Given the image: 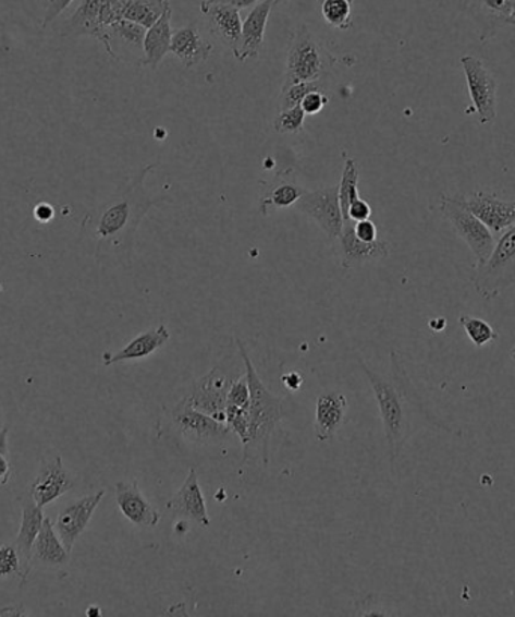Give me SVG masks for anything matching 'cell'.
Here are the masks:
<instances>
[{"label": "cell", "mask_w": 515, "mask_h": 617, "mask_svg": "<svg viewBox=\"0 0 515 617\" xmlns=\"http://www.w3.org/2000/svg\"><path fill=\"white\" fill-rule=\"evenodd\" d=\"M156 167L157 164L145 165L127 184L85 216L82 233L93 243L96 257L130 258L132 255L140 222L151 208L168 199L164 196L152 198L145 191V177Z\"/></svg>", "instance_id": "cell-1"}, {"label": "cell", "mask_w": 515, "mask_h": 617, "mask_svg": "<svg viewBox=\"0 0 515 617\" xmlns=\"http://www.w3.org/2000/svg\"><path fill=\"white\" fill-rule=\"evenodd\" d=\"M359 365L365 376L368 377L369 384H371L381 422H383L389 455H391L392 461H395V459H398L408 436H410L412 426L408 408L412 407L413 402L406 387H404L403 376H400L403 367L396 360L395 353H392V365L396 375L393 380L373 372L360 358Z\"/></svg>", "instance_id": "cell-2"}, {"label": "cell", "mask_w": 515, "mask_h": 617, "mask_svg": "<svg viewBox=\"0 0 515 617\" xmlns=\"http://www.w3.org/2000/svg\"><path fill=\"white\" fill-rule=\"evenodd\" d=\"M238 346L240 355L246 367L247 383L250 388L249 407H247V423H249V444H261L262 459L269 462V446L271 434L282 419V402L273 392L267 390L266 385L259 379L257 368L252 364L246 346L240 338L235 340Z\"/></svg>", "instance_id": "cell-3"}, {"label": "cell", "mask_w": 515, "mask_h": 617, "mask_svg": "<svg viewBox=\"0 0 515 617\" xmlns=\"http://www.w3.org/2000/svg\"><path fill=\"white\" fill-rule=\"evenodd\" d=\"M333 58L306 25L297 26L290 38L285 82L282 88L301 82H318L328 76Z\"/></svg>", "instance_id": "cell-4"}, {"label": "cell", "mask_w": 515, "mask_h": 617, "mask_svg": "<svg viewBox=\"0 0 515 617\" xmlns=\"http://www.w3.org/2000/svg\"><path fill=\"white\" fill-rule=\"evenodd\" d=\"M471 285L487 301L515 286V223L502 233L489 261L477 266L471 275Z\"/></svg>", "instance_id": "cell-5"}, {"label": "cell", "mask_w": 515, "mask_h": 617, "mask_svg": "<svg viewBox=\"0 0 515 617\" xmlns=\"http://www.w3.org/2000/svg\"><path fill=\"white\" fill-rule=\"evenodd\" d=\"M440 211L454 227V230L462 235L464 242L469 245L471 253L477 257L478 265L489 261L496 245L494 234L479 221L477 216L471 214L466 196L443 195L440 198Z\"/></svg>", "instance_id": "cell-6"}, {"label": "cell", "mask_w": 515, "mask_h": 617, "mask_svg": "<svg viewBox=\"0 0 515 617\" xmlns=\"http://www.w3.org/2000/svg\"><path fill=\"white\" fill-rule=\"evenodd\" d=\"M169 419L174 430L187 441L222 446L230 441L232 435L226 423H220L213 416L195 410L187 396L172 408Z\"/></svg>", "instance_id": "cell-7"}, {"label": "cell", "mask_w": 515, "mask_h": 617, "mask_svg": "<svg viewBox=\"0 0 515 617\" xmlns=\"http://www.w3.org/2000/svg\"><path fill=\"white\" fill-rule=\"evenodd\" d=\"M462 65L469 88L471 108L467 113L477 112L479 123H493L498 116V81L481 59L463 57Z\"/></svg>", "instance_id": "cell-8"}, {"label": "cell", "mask_w": 515, "mask_h": 617, "mask_svg": "<svg viewBox=\"0 0 515 617\" xmlns=\"http://www.w3.org/2000/svg\"><path fill=\"white\" fill-rule=\"evenodd\" d=\"M301 214L308 216L314 222L320 226L330 242H336L342 233L340 186L317 189V191H306L296 203Z\"/></svg>", "instance_id": "cell-9"}, {"label": "cell", "mask_w": 515, "mask_h": 617, "mask_svg": "<svg viewBox=\"0 0 515 617\" xmlns=\"http://www.w3.org/2000/svg\"><path fill=\"white\" fill-rule=\"evenodd\" d=\"M232 379L220 367H214L206 376L196 380L188 400L195 410L213 416L220 423H226V397Z\"/></svg>", "instance_id": "cell-10"}, {"label": "cell", "mask_w": 515, "mask_h": 617, "mask_svg": "<svg viewBox=\"0 0 515 617\" xmlns=\"http://www.w3.org/2000/svg\"><path fill=\"white\" fill-rule=\"evenodd\" d=\"M59 34L64 38H96L106 47L110 58L118 59L113 52L109 27L101 20V0H82L72 17L65 20Z\"/></svg>", "instance_id": "cell-11"}, {"label": "cell", "mask_w": 515, "mask_h": 617, "mask_svg": "<svg viewBox=\"0 0 515 617\" xmlns=\"http://www.w3.org/2000/svg\"><path fill=\"white\" fill-rule=\"evenodd\" d=\"M106 491H98L96 494L86 495L58 513L57 521L53 522L54 530L70 553L73 552L74 544L93 520V515L103 500Z\"/></svg>", "instance_id": "cell-12"}, {"label": "cell", "mask_w": 515, "mask_h": 617, "mask_svg": "<svg viewBox=\"0 0 515 617\" xmlns=\"http://www.w3.org/2000/svg\"><path fill=\"white\" fill-rule=\"evenodd\" d=\"M74 487L72 475L64 467L61 456H57L53 461L42 462L39 467L38 474L30 482L29 494L39 507L45 509L46 506L52 505L62 495L70 493Z\"/></svg>", "instance_id": "cell-13"}, {"label": "cell", "mask_w": 515, "mask_h": 617, "mask_svg": "<svg viewBox=\"0 0 515 617\" xmlns=\"http://www.w3.org/2000/svg\"><path fill=\"white\" fill-rule=\"evenodd\" d=\"M20 507H22V524L17 537H15L14 545L17 548L20 560H22L23 573L25 580L29 579V573L33 571V548L35 540H37L39 530H41L42 521H45V513L42 507L37 505L29 491L19 497Z\"/></svg>", "instance_id": "cell-14"}, {"label": "cell", "mask_w": 515, "mask_h": 617, "mask_svg": "<svg viewBox=\"0 0 515 617\" xmlns=\"http://www.w3.org/2000/svg\"><path fill=\"white\" fill-rule=\"evenodd\" d=\"M200 14L206 19L211 34L219 41L230 47L232 52L237 53L242 45L243 22L237 8L225 5V3H213L203 0L199 7Z\"/></svg>", "instance_id": "cell-15"}, {"label": "cell", "mask_w": 515, "mask_h": 617, "mask_svg": "<svg viewBox=\"0 0 515 617\" xmlns=\"http://www.w3.org/2000/svg\"><path fill=\"white\" fill-rule=\"evenodd\" d=\"M341 265L344 269H356V267L368 265V263L380 262L389 255V246L384 241L364 242L355 233V222L344 221L340 235Z\"/></svg>", "instance_id": "cell-16"}, {"label": "cell", "mask_w": 515, "mask_h": 617, "mask_svg": "<svg viewBox=\"0 0 515 617\" xmlns=\"http://www.w3.org/2000/svg\"><path fill=\"white\" fill-rule=\"evenodd\" d=\"M167 510L174 518L195 521L203 527L210 525L206 498L200 491L198 473L192 468L179 493L168 501Z\"/></svg>", "instance_id": "cell-17"}, {"label": "cell", "mask_w": 515, "mask_h": 617, "mask_svg": "<svg viewBox=\"0 0 515 617\" xmlns=\"http://www.w3.org/2000/svg\"><path fill=\"white\" fill-rule=\"evenodd\" d=\"M466 202L471 214L493 234H501L515 223V202H503L487 192H474Z\"/></svg>", "instance_id": "cell-18"}, {"label": "cell", "mask_w": 515, "mask_h": 617, "mask_svg": "<svg viewBox=\"0 0 515 617\" xmlns=\"http://www.w3.org/2000/svg\"><path fill=\"white\" fill-rule=\"evenodd\" d=\"M118 509L132 524L152 529L160 522V513L145 498L136 481L118 482L115 486Z\"/></svg>", "instance_id": "cell-19"}, {"label": "cell", "mask_w": 515, "mask_h": 617, "mask_svg": "<svg viewBox=\"0 0 515 617\" xmlns=\"http://www.w3.org/2000/svg\"><path fill=\"white\" fill-rule=\"evenodd\" d=\"M348 414L347 397L338 391L324 392L317 399L316 436L318 441L328 443L344 426Z\"/></svg>", "instance_id": "cell-20"}, {"label": "cell", "mask_w": 515, "mask_h": 617, "mask_svg": "<svg viewBox=\"0 0 515 617\" xmlns=\"http://www.w3.org/2000/svg\"><path fill=\"white\" fill-rule=\"evenodd\" d=\"M274 5H277L274 0H262L252 8L249 15L243 22L242 45H240L238 52L234 55L240 62L257 58L265 46L267 22H269Z\"/></svg>", "instance_id": "cell-21"}, {"label": "cell", "mask_w": 515, "mask_h": 617, "mask_svg": "<svg viewBox=\"0 0 515 617\" xmlns=\"http://www.w3.org/2000/svg\"><path fill=\"white\" fill-rule=\"evenodd\" d=\"M169 340H171V332L168 331L167 326H157V328L149 329V331L133 338L127 346H124L117 353H105L103 364L112 365L127 363V361L145 360V358L152 355L159 349L164 348Z\"/></svg>", "instance_id": "cell-22"}, {"label": "cell", "mask_w": 515, "mask_h": 617, "mask_svg": "<svg viewBox=\"0 0 515 617\" xmlns=\"http://www.w3.org/2000/svg\"><path fill=\"white\" fill-rule=\"evenodd\" d=\"M72 560V553L62 544L61 537L58 536L57 530L50 518H45L41 530H39L37 540H35L33 548V568L41 566V568H64Z\"/></svg>", "instance_id": "cell-23"}, {"label": "cell", "mask_w": 515, "mask_h": 617, "mask_svg": "<svg viewBox=\"0 0 515 617\" xmlns=\"http://www.w3.org/2000/svg\"><path fill=\"white\" fill-rule=\"evenodd\" d=\"M213 50L214 46L207 41L194 25L181 27L172 35L171 53H174L186 69L207 62Z\"/></svg>", "instance_id": "cell-24"}, {"label": "cell", "mask_w": 515, "mask_h": 617, "mask_svg": "<svg viewBox=\"0 0 515 617\" xmlns=\"http://www.w3.org/2000/svg\"><path fill=\"white\" fill-rule=\"evenodd\" d=\"M171 20L172 7L168 8L167 13L161 15L155 25L147 29L143 47L144 58L140 59V65L156 70L164 57L171 52L172 35H174Z\"/></svg>", "instance_id": "cell-25"}, {"label": "cell", "mask_w": 515, "mask_h": 617, "mask_svg": "<svg viewBox=\"0 0 515 617\" xmlns=\"http://www.w3.org/2000/svg\"><path fill=\"white\" fill-rule=\"evenodd\" d=\"M305 192V189L297 184L290 172H279L270 184H267L265 194H262L261 214L267 216L274 210L294 207Z\"/></svg>", "instance_id": "cell-26"}, {"label": "cell", "mask_w": 515, "mask_h": 617, "mask_svg": "<svg viewBox=\"0 0 515 617\" xmlns=\"http://www.w3.org/2000/svg\"><path fill=\"white\" fill-rule=\"evenodd\" d=\"M168 8L169 0H121V17L149 29Z\"/></svg>", "instance_id": "cell-27"}, {"label": "cell", "mask_w": 515, "mask_h": 617, "mask_svg": "<svg viewBox=\"0 0 515 617\" xmlns=\"http://www.w3.org/2000/svg\"><path fill=\"white\" fill-rule=\"evenodd\" d=\"M340 186V204L342 219L347 218L348 208L353 202L359 198V168L356 160H345L344 171H342Z\"/></svg>", "instance_id": "cell-28"}, {"label": "cell", "mask_w": 515, "mask_h": 617, "mask_svg": "<svg viewBox=\"0 0 515 617\" xmlns=\"http://www.w3.org/2000/svg\"><path fill=\"white\" fill-rule=\"evenodd\" d=\"M352 3L353 0H322V19L336 29L348 31L353 26Z\"/></svg>", "instance_id": "cell-29"}, {"label": "cell", "mask_w": 515, "mask_h": 617, "mask_svg": "<svg viewBox=\"0 0 515 617\" xmlns=\"http://www.w3.org/2000/svg\"><path fill=\"white\" fill-rule=\"evenodd\" d=\"M459 324H462L471 343L477 346V348H482V346L489 344L491 341L499 340L496 329L489 322L482 320V318L462 316L459 317Z\"/></svg>", "instance_id": "cell-30"}, {"label": "cell", "mask_w": 515, "mask_h": 617, "mask_svg": "<svg viewBox=\"0 0 515 617\" xmlns=\"http://www.w3.org/2000/svg\"><path fill=\"white\" fill-rule=\"evenodd\" d=\"M110 37L113 39H121L125 45L136 47V49H143L145 34L147 29L144 26L137 25L135 22H130V20L121 19L113 25L109 26Z\"/></svg>", "instance_id": "cell-31"}, {"label": "cell", "mask_w": 515, "mask_h": 617, "mask_svg": "<svg viewBox=\"0 0 515 617\" xmlns=\"http://www.w3.org/2000/svg\"><path fill=\"white\" fill-rule=\"evenodd\" d=\"M19 577L20 585L26 583L25 573H23L22 560L15 545H0V581H7Z\"/></svg>", "instance_id": "cell-32"}, {"label": "cell", "mask_w": 515, "mask_h": 617, "mask_svg": "<svg viewBox=\"0 0 515 617\" xmlns=\"http://www.w3.org/2000/svg\"><path fill=\"white\" fill-rule=\"evenodd\" d=\"M305 117L306 113L302 111L301 106L285 109V111H279L278 117L274 118V131H277L279 135H296V133L303 132Z\"/></svg>", "instance_id": "cell-33"}, {"label": "cell", "mask_w": 515, "mask_h": 617, "mask_svg": "<svg viewBox=\"0 0 515 617\" xmlns=\"http://www.w3.org/2000/svg\"><path fill=\"white\" fill-rule=\"evenodd\" d=\"M322 81L318 82H301V84L291 85L289 88H282L281 100H279V111L296 108L301 106L303 97L310 92L321 89Z\"/></svg>", "instance_id": "cell-34"}, {"label": "cell", "mask_w": 515, "mask_h": 617, "mask_svg": "<svg viewBox=\"0 0 515 617\" xmlns=\"http://www.w3.org/2000/svg\"><path fill=\"white\" fill-rule=\"evenodd\" d=\"M226 424L232 434L237 435L243 446H249V423H247V410L226 404Z\"/></svg>", "instance_id": "cell-35"}, {"label": "cell", "mask_w": 515, "mask_h": 617, "mask_svg": "<svg viewBox=\"0 0 515 617\" xmlns=\"http://www.w3.org/2000/svg\"><path fill=\"white\" fill-rule=\"evenodd\" d=\"M483 11L493 17L494 26L508 23L513 19V0H478Z\"/></svg>", "instance_id": "cell-36"}, {"label": "cell", "mask_w": 515, "mask_h": 617, "mask_svg": "<svg viewBox=\"0 0 515 617\" xmlns=\"http://www.w3.org/2000/svg\"><path fill=\"white\" fill-rule=\"evenodd\" d=\"M250 400V388L247 383L246 373L238 379L232 380L230 391H228L226 403L231 407L243 408L247 410Z\"/></svg>", "instance_id": "cell-37"}, {"label": "cell", "mask_w": 515, "mask_h": 617, "mask_svg": "<svg viewBox=\"0 0 515 617\" xmlns=\"http://www.w3.org/2000/svg\"><path fill=\"white\" fill-rule=\"evenodd\" d=\"M37 2L42 8L41 27L46 29L47 26L52 25L59 15L64 13L66 8L72 5L73 0H37Z\"/></svg>", "instance_id": "cell-38"}, {"label": "cell", "mask_w": 515, "mask_h": 617, "mask_svg": "<svg viewBox=\"0 0 515 617\" xmlns=\"http://www.w3.org/2000/svg\"><path fill=\"white\" fill-rule=\"evenodd\" d=\"M328 104L329 97L326 96L321 89H317V92H310L303 97L301 108L306 116H317V113H320Z\"/></svg>", "instance_id": "cell-39"}, {"label": "cell", "mask_w": 515, "mask_h": 617, "mask_svg": "<svg viewBox=\"0 0 515 617\" xmlns=\"http://www.w3.org/2000/svg\"><path fill=\"white\" fill-rule=\"evenodd\" d=\"M372 208L369 206L368 202H365L364 198H357L356 202L352 203V206L348 208L347 218L344 221H365V219L371 218Z\"/></svg>", "instance_id": "cell-40"}, {"label": "cell", "mask_w": 515, "mask_h": 617, "mask_svg": "<svg viewBox=\"0 0 515 617\" xmlns=\"http://www.w3.org/2000/svg\"><path fill=\"white\" fill-rule=\"evenodd\" d=\"M355 233L364 242L379 241V230H377L376 223L369 221V219L355 222Z\"/></svg>", "instance_id": "cell-41"}, {"label": "cell", "mask_w": 515, "mask_h": 617, "mask_svg": "<svg viewBox=\"0 0 515 617\" xmlns=\"http://www.w3.org/2000/svg\"><path fill=\"white\" fill-rule=\"evenodd\" d=\"M34 216L39 222H50L53 219L54 210L50 204L41 203L34 208Z\"/></svg>", "instance_id": "cell-42"}, {"label": "cell", "mask_w": 515, "mask_h": 617, "mask_svg": "<svg viewBox=\"0 0 515 617\" xmlns=\"http://www.w3.org/2000/svg\"><path fill=\"white\" fill-rule=\"evenodd\" d=\"M282 384L285 385L286 390L297 391L301 390L303 377L297 372L286 373V375L282 376Z\"/></svg>", "instance_id": "cell-43"}, {"label": "cell", "mask_w": 515, "mask_h": 617, "mask_svg": "<svg viewBox=\"0 0 515 617\" xmlns=\"http://www.w3.org/2000/svg\"><path fill=\"white\" fill-rule=\"evenodd\" d=\"M13 475V467L8 461L7 456L0 455V486H7Z\"/></svg>", "instance_id": "cell-44"}, {"label": "cell", "mask_w": 515, "mask_h": 617, "mask_svg": "<svg viewBox=\"0 0 515 617\" xmlns=\"http://www.w3.org/2000/svg\"><path fill=\"white\" fill-rule=\"evenodd\" d=\"M208 2L225 3V5L237 8V10H246V8H254L257 5L259 0H208Z\"/></svg>", "instance_id": "cell-45"}, {"label": "cell", "mask_w": 515, "mask_h": 617, "mask_svg": "<svg viewBox=\"0 0 515 617\" xmlns=\"http://www.w3.org/2000/svg\"><path fill=\"white\" fill-rule=\"evenodd\" d=\"M8 435H10V426L3 424L0 426V455L8 456L10 449H8Z\"/></svg>", "instance_id": "cell-46"}, {"label": "cell", "mask_w": 515, "mask_h": 617, "mask_svg": "<svg viewBox=\"0 0 515 617\" xmlns=\"http://www.w3.org/2000/svg\"><path fill=\"white\" fill-rule=\"evenodd\" d=\"M23 613H25V610H23V608H11V607H7L3 608V610H0V615H15V616H22Z\"/></svg>", "instance_id": "cell-47"}, {"label": "cell", "mask_w": 515, "mask_h": 617, "mask_svg": "<svg viewBox=\"0 0 515 617\" xmlns=\"http://www.w3.org/2000/svg\"><path fill=\"white\" fill-rule=\"evenodd\" d=\"M100 615H101V610L100 608L96 607V605H93V607H89L88 610H86V616L89 617H96Z\"/></svg>", "instance_id": "cell-48"}, {"label": "cell", "mask_w": 515, "mask_h": 617, "mask_svg": "<svg viewBox=\"0 0 515 617\" xmlns=\"http://www.w3.org/2000/svg\"><path fill=\"white\" fill-rule=\"evenodd\" d=\"M506 25L515 26V20L514 19L508 20V23H506Z\"/></svg>", "instance_id": "cell-49"}, {"label": "cell", "mask_w": 515, "mask_h": 617, "mask_svg": "<svg viewBox=\"0 0 515 617\" xmlns=\"http://www.w3.org/2000/svg\"><path fill=\"white\" fill-rule=\"evenodd\" d=\"M513 19L515 20V0H513Z\"/></svg>", "instance_id": "cell-50"}, {"label": "cell", "mask_w": 515, "mask_h": 617, "mask_svg": "<svg viewBox=\"0 0 515 617\" xmlns=\"http://www.w3.org/2000/svg\"><path fill=\"white\" fill-rule=\"evenodd\" d=\"M511 356H513V360L515 361V348L513 349V352H511Z\"/></svg>", "instance_id": "cell-51"}, {"label": "cell", "mask_w": 515, "mask_h": 617, "mask_svg": "<svg viewBox=\"0 0 515 617\" xmlns=\"http://www.w3.org/2000/svg\"><path fill=\"white\" fill-rule=\"evenodd\" d=\"M274 2H277V3H284V2H286V0H274Z\"/></svg>", "instance_id": "cell-52"}, {"label": "cell", "mask_w": 515, "mask_h": 617, "mask_svg": "<svg viewBox=\"0 0 515 617\" xmlns=\"http://www.w3.org/2000/svg\"><path fill=\"white\" fill-rule=\"evenodd\" d=\"M2 26H3V23H2V22H0V29H2Z\"/></svg>", "instance_id": "cell-53"}]
</instances>
